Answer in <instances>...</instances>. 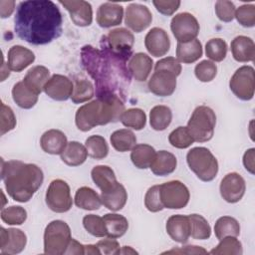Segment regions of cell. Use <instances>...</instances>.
<instances>
[{"mask_svg":"<svg viewBox=\"0 0 255 255\" xmlns=\"http://www.w3.org/2000/svg\"><path fill=\"white\" fill-rule=\"evenodd\" d=\"M129 57L113 52L102 38L101 48L86 45L81 50V61L96 85L98 99L119 97L125 101L131 75L127 66Z\"/></svg>","mask_w":255,"mask_h":255,"instance_id":"cell-1","label":"cell"},{"mask_svg":"<svg viewBox=\"0 0 255 255\" xmlns=\"http://www.w3.org/2000/svg\"><path fill=\"white\" fill-rule=\"evenodd\" d=\"M14 30L21 40L29 44L46 45L61 36L63 17L53 1H22L17 6Z\"/></svg>","mask_w":255,"mask_h":255,"instance_id":"cell-2","label":"cell"},{"mask_svg":"<svg viewBox=\"0 0 255 255\" xmlns=\"http://www.w3.org/2000/svg\"><path fill=\"white\" fill-rule=\"evenodd\" d=\"M1 177L8 195L15 201L28 202L44 180L42 169L34 163L2 159Z\"/></svg>","mask_w":255,"mask_h":255,"instance_id":"cell-3","label":"cell"},{"mask_svg":"<svg viewBox=\"0 0 255 255\" xmlns=\"http://www.w3.org/2000/svg\"><path fill=\"white\" fill-rule=\"evenodd\" d=\"M124 101L119 97L94 100L81 106L75 115V124L82 131H89L97 126H105L121 121L125 112Z\"/></svg>","mask_w":255,"mask_h":255,"instance_id":"cell-4","label":"cell"},{"mask_svg":"<svg viewBox=\"0 0 255 255\" xmlns=\"http://www.w3.org/2000/svg\"><path fill=\"white\" fill-rule=\"evenodd\" d=\"M186 161L191 171L202 181L213 180L218 172V161L206 147L196 146L186 154Z\"/></svg>","mask_w":255,"mask_h":255,"instance_id":"cell-5","label":"cell"},{"mask_svg":"<svg viewBox=\"0 0 255 255\" xmlns=\"http://www.w3.org/2000/svg\"><path fill=\"white\" fill-rule=\"evenodd\" d=\"M216 125V116L213 110L207 106H198L193 111L187 129L196 142H205L212 138Z\"/></svg>","mask_w":255,"mask_h":255,"instance_id":"cell-6","label":"cell"},{"mask_svg":"<svg viewBox=\"0 0 255 255\" xmlns=\"http://www.w3.org/2000/svg\"><path fill=\"white\" fill-rule=\"evenodd\" d=\"M71 239V229L65 221H51L44 231V253L48 255L65 254Z\"/></svg>","mask_w":255,"mask_h":255,"instance_id":"cell-7","label":"cell"},{"mask_svg":"<svg viewBox=\"0 0 255 255\" xmlns=\"http://www.w3.org/2000/svg\"><path fill=\"white\" fill-rule=\"evenodd\" d=\"M45 200L47 206L54 212L69 211L73 205L69 184L63 179L52 180L47 188Z\"/></svg>","mask_w":255,"mask_h":255,"instance_id":"cell-8","label":"cell"},{"mask_svg":"<svg viewBox=\"0 0 255 255\" xmlns=\"http://www.w3.org/2000/svg\"><path fill=\"white\" fill-rule=\"evenodd\" d=\"M159 192L163 207L168 209L183 208L190 199L188 188L179 180H170L160 184Z\"/></svg>","mask_w":255,"mask_h":255,"instance_id":"cell-9","label":"cell"},{"mask_svg":"<svg viewBox=\"0 0 255 255\" xmlns=\"http://www.w3.org/2000/svg\"><path fill=\"white\" fill-rule=\"evenodd\" d=\"M231 92L242 101H250L254 97L255 78L251 66H242L235 71L229 81Z\"/></svg>","mask_w":255,"mask_h":255,"instance_id":"cell-10","label":"cell"},{"mask_svg":"<svg viewBox=\"0 0 255 255\" xmlns=\"http://www.w3.org/2000/svg\"><path fill=\"white\" fill-rule=\"evenodd\" d=\"M199 29L197 19L188 12L176 14L170 22V30L177 43H186L196 39Z\"/></svg>","mask_w":255,"mask_h":255,"instance_id":"cell-11","label":"cell"},{"mask_svg":"<svg viewBox=\"0 0 255 255\" xmlns=\"http://www.w3.org/2000/svg\"><path fill=\"white\" fill-rule=\"evenodd\" d=\"M103 39L113 52L129 58L132 56L134 37L129 30L126 28H117L110 31L107 36L103 37Z\"/></svg>","mask_w":255,"mask_h":255,"instance_id":"cell-12","label":"cell"},{"mask_svg":"<svg viewBox=\"0 0 255 255\" xmlns=\"http://www.w3.org/2000/svg\"><path fill=\"white\" fill-rule=\"evenodd\" d=\"M221 197L228 203H236L242 199L246 190L244 178L237 172L227 173L220 182Z\"/></svg>","mask_w":255,"mask_h":255,"instance_id":"cell-13","label":"cell"},{"mask_svg":"<svg viewBox=\"0 0 255 255\" xmlns=\"http://www.w3.org/2000/svg\"><path fill=\"white\" fill-rule=\"evenodd\" d=\"M152 21L149 9L138 3H131L126 9L125 24L133 32L140 33L145 30Z\"/></svg>","mask_w":255,"mask_h":255,"instance_id":"cell-14","label":"cell"},{"mask_svg":"<svg viewBox=\"0 0 255 255\" xmlns=\"http://www.w3.org/2000/svg\"><path fill=\"white\" fill-rule=\"evenodd\" d=\"M176 77L166 70L154 71L147 84L149 92L158 97L171 96L176 89Z\"/></svg>","mask_w":255,"mask_h":255,"instance_id":"cell-15","label":"cell"},{"mask_svg":"<svg viewBox=\"0 0 255 255\" xmlns=\"http://www.w3.org/2000/svg\"><path fill=\"white\" fill-rule=\"evenodd\" d=\"M0 252L1 254H18L21 253L27 243V236L21 230L17 228L0 229Z\"/></svg>","mask_w":255,"mask_h":255,"instance_id":"cell-16","label":"cell"},{"mask_svg":"<svg viewBox=\"0 0 255 255\" xmlns=\"http://www.w3.org/2000/svg\"><path fill=\"white\" fill-rule=\"evenodd\" d=\"M74 83L66 76L54 74L44 87V93L55 101H67L73 93Z\"/></svg>","mask_w":255,"mask_h":255,"instance_id":"cell-17","label":"cell"},{"mask_svg":"<svg viewBox=\"0 0 255 255\" xmlns=\"http://www.w3.org/2000/svg\"><path fill=\"white\" fill-rule=\"evenodd\" d=\"M59 3L65 7L69 12L73 23L79 27L90 26L93 22V9L92 5L84 0H70L62 1Z\"/></svg>","mask_w":255,"mask_h":255,"instance_id":"cell-18","label":"cell"},{"mask_svg":"<svg viewBox=\"0 0 255 255\" xmlns=\"http://www.w3.org/2000/svg\"><path fill=\"white\" fill-rule=\"evenodd\" d=\"M144 46L151 56H164L170 49V40L168 34L161 28H151L145 35Z\"/></svg>","mask_w":255,"mask_h":255,"instance_id":"cell-19","label":"cell"},{"mask_svg":"<svg viewBox=\"0 0 255 255\" xmlns=\"http://www.w3.org/2000/svg\"><path fill=\"white\" fill-rule=\"evenodd\" d=\"M124 7L118 3L105 2L97 11V23L102 28H111L122 23Z\"/></svg>","mask_w":255,"mask_h":255,"instance_id":"cell-20","label":"cell"},{"mask_svg":"<svg viewBox=\"0 0 255 255\" xmlns=\"http://www.w3.org/2000/svg\"><path fill=\"white\" fill-rule=\"evenodd\" d=\"M165 228L169 237L175 242L184 244L190 237V221L188 215H171L166 221Z\"/></svg>","mask_w":255,"mask_h":255,"instance_id":"cell-21","label":"cell"},{"mask_svg":"<svg viewBox=\"0 0 255 255\" xmlns=\"http://www.w3.org/2000/svg\"><path fill=\"white\" fill-rule=\"evenodd\" d=\"M35 61V54L21 45L12 46L7 55V65L11 71L19 73Z\"/></svg>","mask_w":255,"mask_h":255,"instance_id":"cell-22","label":"cell"},{"mask_svg":"<svg viewBox=\"0 0 255 255\" xmlns=\"http://www.w3.org/2000/svg\"><path fill=\"white\" fill-rule=\"evenodd\" d=\"M68 140L66 134L59 129H48L40 138V145L43 151L49 154H61L67 146Z\"/></svg>","mask_w":255,"mask_h":255,"instance_id":"cell-23","label":"cell"},{"mask_svg":"<svg viewBox=\"0 0 255 255\" xmlns=\"http://www.w3.org/2000/svg\"><path fill=\"white\" fill-rule=\"evenodd\" d=\"M153 61L152 59L144 53H135L133 54L128 63V68L130 75L137 82H144L147 80L151 69Z\"/></svg>","mask_w":255,"mask_h":255,"instance_id":"cell-24","label":"cell"},{"mask_svg":"<svg viewBox=\"0 0 255 255\" xmlns=\"http://www.w3.org/2000/svg\"><path fill=\"white\" fill-rule=\"evenodd\" d=\"M231 53L235 61L240 63L253 62L255 58V44L250 37L237 36L231 42Z\"/></svg>","mask_w":255,"mask_h":255,"instance_id":"cell-25","label":"cell"},{"mask_svg":"<svg viewBox=\"0 0 255 255\" xmlns=\"http://www.w3.org/2000/svg\"><path fill=\"white\" fill-rule=\"evenodd\" d=\"M102 204L111 211H119L123 209L128 200V192L123 184L118 182L109 190L101 193Z\"/></svg>","mask_w":255,"mask_h":255,"instance_id":"cell-26","label":"cell"},{"mask_svg":"<svg viewBox=\"0 0 255 255\" xmlns=\"http://www.w3.org/2000/svg\"><path fill=\"white\" fill-rule=\"evenodd\" d=\"M176 165L177 159L173 153L166 150H159L156 151L149 168L154 175L166 176L175 170Z\"/></svg>","mask_w":255,"mask_h":255,"instance_id":"cell-27","label":"cell"},{"mask_svg":"<svg viewBox=\"0 0 255 255\" xmlns=\"http://www.w3.org/2000/svg\"><path fill=\"white\" fill-rule=\"evenodd\" d=\"M49 79H50L49 69L46 68L45 66L38 65L31 68L27 72V74L23 79V82L31 91H33L37 95H40L43 92L44 87L46 83L49 81Z\"/></svg>","mask_w":255,"mask_h":255,"instance_id":"cell-28","label":"cell"},{"mask_svg":"<svg viewBox=\"0 0 255 255\" xmlns=\"http://www.w3.org/2000/svg\"><path fill=\"white\" fill-rule=\"evenodd\" d=\"M202 54V45L197 39L186 43H177L176 59L179 61V63L192 64L201 58Z\"/></svg>","mask_w":255,"mask_h":255,"instance_id":"cell-29","label":"cell"},{"mask_svg":"<svg viewBox=\"0 0 255 255\" xmlns=\"http://www.w3.org/2000/svg\"><path fill=\"white\" fill-rule=\"evenodd\" d=\"M61 159L64 163L69 166H79L83 164L88 156L87 148L84 144L79 141H69L67 146L60 154Z\"/></svg>","mask_w":255,"mask_h":255,"instance_id":"cell-30","label":"cell"},{"mask_svg":"<svg viewBox=\"0 0 255 255\" xmlns=\"http://www.w3.org/2000/svg\"><path fill=\"white\" fill-rule=\"evenodd\" d=\"M75 204L84 210H98L102 206L101 196L91 187L82 186L75 193Z\"/></svg>","mask_w":255,"mask_h":255,"instance_id":"cell-31","label":"cell"},{"mask_svg":"<svg viewBox=\"0 0 255 255\" xmlns=\"http://www.w3.org/2000/svg\"><path fill=\"white\" fill-rule=\"evenodd\" d=\"M38 97L36 93L31 91L23 81L16 83L12 89V98L18 107L21 109H32L38 102Z\"/></svg>","mask_w":255,"mask_h":255,"instance_id":"cell-32","label":"cell"},{"mask_svg":"<svg viewBox=\"0 0 255 255\" xmlns=\"http://www.w3.org/2000/svg\"><path fill=\"white\" fill-rule=\"evenodd\" d=\"M155 149L146 143L135 144L130 152V159L133 165L139 169L149 168L155 156Z\"/></svg>","mask_w":255,"mask_h":255,"instance_id":"cell-33","label":"cell"},{"mask_svg":"<svg viewBox=\"0 0 255 255\" xmlns=\"http://www.w3.org/2000/svg\"><path fill=\"white\" fill-rule=\"evenodd\" d=\"M107 230V236L110 238H120L126 234L128 229V219L118 213H108L103 217Z\"/></svg>","mask_w":255,"mask_h":255,"instance_id":"cell-34","label":"cell"},{"mask_svg":"<svg viewBox=\"0 0 255 255\" xmlns=\"http://www.w3.org/2000/svg\"><path fill=\"white\" fill-rule=\"evenodd\" d=\"M91 176L95 184L102 191L109 190L118 183L114 170L108 165L95 166L91 171Z\"/></svg>","mask_w":255,"mask_h":255,"instance_id":"cell-35","label":"cell"},{"mask_svg":"<svg viewBox=\"0 0 255 255\" xmlns=\"http://www.w3.org/2000/svg\"><path fill=\"white\" fill-rule=\"evenodd\" d=\"M113 147L120 152H126L132 149L136 143V137L134 133L128 129L122 128L115 130L110 137Z\"/></svg>","mask_w":255,"mask_h":255,"instance_id":"cell-36","label":"cell"},{"mask_svg":"<svg viewBox=\"0 0 255 255\" xmlns=\"http://www.w3.org/2000/svg\"><path fill=\"white\" fill-rule=\"evenodd\" d=\"M172 112L166 106H155L149 113V124L154 130H164L171 123Z\"/></svg>","mask_w":255,"mask_h":255,"instance_id":"cell-37","label":"cell"},{"mask_svg":"<svg viewBox=\"0 0 255 255\" xmlns=\"http://www.w3.org/2000/svg\"><path fill=\"white\" fill-rule=\"evenodd\" d=\"M214 233L218 240L227 236L237 237L240 234L239 222L234 217L222 216L215 222Z\"/></svg>","mask_w":255,"mask_h":255,"instance_id":"cell-38","label":"cell"},{"mask_svg":"<svg viewBox=\"0 0 255 255\" xmlns=\"http://www.w3.org/2000/svg\"><path fill=\"white\" fill-rule=\"evenodd\" d=\"M190 236L193 239L205 240L211 236V227L208 221L200 214H189Z\"/></svg>","mask_w":255,"mask_h":255,"instance_id":"cell-39","label":"cell"},{"mask_svg":"<svg viewBox=\"0 0 255 255\" xmlns=\"http://www.w3.org/2000/svg\"><path fill=\"white\" fill-rule=\"evenodd\" d=\"M95 95V88L89 80L78 79L74 81L71 100L74 104H82L90 101Z\"/></svg>","mask_w":255,"mask_h":255,"instance_id":"cell-40","label":"cell"},{"mask_svg":"<svg viewBox=\"0 0 255 255\" xmlns=\"http://www.w3.org/2000/svg\"><path fill=\"white\" fill-rule=\"evenodd\" d=\"M85 146L88 154L95 159H104L109 153V145L105 137L99 134H94L86 139Z\"/></svg>","mask_w":255,"mask_h":255,"instance_id":"cell-41","label":"cell"},{"mask_svg":"<svg viewBox=\"0 0 255 255\" xmlns=\"http://www.w3.org/2000/svg\"><path fill=\"white\" fill-rule=\"evenodd\" d=\"M122 124L135 130H140L145 127L146 124V115L145 113L138 108H131L126 110L121 117Z\"/></svg>","mask_w":255,"mask_h":255,"instance_id":"cell-42","label":"cell"},{"mask_svg":"<svg viewBox=\"0 0 255 255\" xmlns=\"http://www.w3.org/2000/svg\"><path fill=\"white\" fill-rule=\"evenodd\" d=\"M210 254H227V255H241L243 253L241 242L233 236H227L220 240L218 245L213 248Z\"/></svg>","mask_w":255,"mask_h":255,"instance_id":"cell-43","label":"cell"},{"mask_svg":"<svg viewBox=\"0 0 255 255\" xmlns=\"http://www.w3.org/2000/svg\"><path fill=\"white\" fill-rule=\"evenodd\" d=\"M205 54L214 62L223 61L227 55L226 42L221 38L210 39L205 45Z\"/></svg>","mask_w":255,"mask_h":255,"instance_id":"cell-44","label":"cell"},{"mask_svg":"<svg viewBox=\"0 0 255 255\" xmlns=\"http://www.w3.org/2000/svg\"><path fill=\"white\" fill-rule=\"evenodd\" d=\"M1 219L8 225H21L27 219V211L23 207L15 205L2 208Z\"/></svg>","mask_w":255,"mask_h":255,"instance_id":"cell-45","label":"cell"},{"mask_svg":"<svg viewBox=\"0 0 255 255\" xmlns=\"http://www.w3.org/2000/svg\"><path fill=\"white\" fill-rule=\"evenodd\" d=\"M168 141L173 147L180 149L187 148L194 142L186 127H178L173 129L168 135Z\"/></svg>","mask_w":255,"mask_h":255,"instance_id":"cell-46","label":"cell"},{"mask_svg":"<svg viewBox=\"0 0 255 255\" xmlns=\"http://www.w3.org/2000/svg\"><path fill=\"white\" fill-rule=\"evenodd\" d=\"M84 228L95 237L107 236V230L103 217L95 214H88L83 218Z\"/></svg>","mask_w":255,"mask_h":255,"instance_id":"cell-47","label":"cell"},{"mask_svg":"<svg viewBox=\"0 0 255 255\" xmlns=\"http://www.w3.org/2000/svg\"><path fill=\"white\" fill-rule=\"evenodd\" d=\"M194 74L200 82H211L217 75V66L212 61L203 60L195 66Z\"/></svg>","mask_w":255,"mask_h":255,"instance_id":"cell-48","label":"cell"},{"mask_svg":"<svg viewBox=\"0 0 255 255\" xmlns=\"http://www.w3.org/2000/svg\"><path fill=\"white\" fill-rule=\"evenodd\" d=\"M238 23L246 28L254 27L255 25V5L244 4L235 11V17Z\"/></svg>","mask_w":255,"mask_h":255,"instance_id":"cell-49","label":"cell"},{"mask_svg":"<svg viewBox=\"0 0 255 255\" xmlns=\"http://www.w3.org/2000/svg\"><path fill=\"white\" fill-rule=\"evenodd\" d=\"M144 206L150 212H158L164 208L160 199L159 185H153L147 189L144 196Z\"/></svg>","mask_w":255,"mask_h":255,"instance_id":"cell-50","label":"cell"},{"mask_svg":"<svg viewBox=\"0 0 255 255\" xmlns=\"http://www.w3.org/2000/svg\"><path fill=\"white\" fill-rule=\"evenodd\" d=\"M235 5L231 1L218 0L215 3V13L222 22H231L235 17Z\"/></svg>","mask_w":255,"mask_h":255,"instance_id":"cell-51","label":"cell"},{"mask_svg":"<svg viewBox=\"0 0 255 255\" xmlns=\"http://www.w3.org/2000/svg\"><path fill=\"white\" fill-rule=\"evenodd\" d=\"M16 117L13 110L6 106L4 103H1V126H0V134L4 135L6 132L12 130L16 127Z\"/></svg>","mask_w":255,"mask_h":255,"instance_id":"cell-52","label":"cell"},{"mask_svg":"<svg viewBox=\"0 0 255 255\" xmlns=\"http://www.w3.org/2000/svg\"><path fill=\"white\" fill-rule=\"evenodd\" d=\"M156 70H166L172 72L176 76L181 73V65L179 61L174 57H166L158 60L154 66V71Z\"/></svg>","mask_w":255,"mask_h":255,"instance_id":"cell-53","label":"cell"},{"mask_svg":"<svg viewBox=\"0 0 255 255\" xmlns=\"http://www.w3.org/2000/svg\"><path fill=\"white\" fill-rule=\"evenodd\" d=\"M180 1L178 0H154L152 1V4L156 8V10L165 16H170L172 15L180 6Z\"/></svg>","mask_w":255,"mask_h":255,"instance_id":"cell-54","label":"cell"},{"mask_svg":"<svg viewBox=\"0 0 255 255\" xmlns=\"http://www.w3.org/2000/svg\"><path fill=\"white\" fill-rule=\"evenodd\" d=\"M97 246L101 252V254L105 255H117L118 251L120 250V244L115 238H106L100 240L97 243Z\"/></svg>","mask_w":255,"mask_h":255,"instance_id":"cell-55","label":"cell"},{"mask_svg":"<svg viewBox=\"0 0 255 255\" xmlns=\"http://www.w3.org/2000/svg\"><path fill=\"white\" fill-rule=\"evenodd\" d=\"M254 158H255V148L252 147L247 149L243 155V164L246 170L249 171L251 174L255 173Z\"/></svg>","mask_w":255,"mask_h":255,"instance_id":"cell-56","label":"cell"},{"mask_svg":"<svg viewBox=\"0 0 255 255\" xmlns=\"http://www.w3.org/2000/svg\"><path fill=\"white\" fill-rule=\"evenodd\" d=\"M164 253H180V254H206L207 251L203 249L200 246H195V245H188V246H183L178 249H172L169 251H166Z\"/></svg>","mask_w":255,"mask_h":255,"instance_id":"cell-57","label":"cell"},{"mask_svg":"<svg viewBox=\"0 0 255 255\" xmlns=\"http://www.w3.org/2000/svg\"><path fill=\"white\" fill-rule=\"evenodd\" d=\"M14 9H15V2L14 1H5V0L0 1V15H1V18L5 19V18L11 16Z\"/></svg>","mask_w":255,"mask_h":255,"instance_id":"cell-58","label":"cell"},{"mask_svg":"<svg viewBox=\"0 0 255 255\" xmlns=\"http://www.w3.org/2000/svg\"><path fill=\"white\" fill-rule=\"evenodd\" d=\"M65 254H85V245L72 238Z\"/></svg>","mask_w":255,"mask_h":255,"instance_id":"cell-59","label":"cell"},{"mask_svg":"<svg viewBox=\"0 0 255 255\" xmlns=\"http://www.w3.org/2000/svg\"><path fill=\"white\" fill-rule=\"evenodd\" d=\"M85 254H101V252L97 244L95 245L89 244V245H85Z\"/></svg>","mask_w":255,"mask_h":255,"instance_id":"cell-60","label":"cell"},{"mask_svg":"<svg viewBox=\"0 0 255 255\" xmlns=\"http://www.w3.org/2000/svg\"><path fill=\"white\" fill-rule=\"evenodd\" d=\"M117 254H137V252L129 246H124V247L120 248V250L118 251Z\"/></svg>","mask_w":255,"mask_h":255,"instance_id":"cell-61","label":"cell"},{"mask_svg":"<svg viewBox=\"0 0 255 255\" xmlns=\"http://www.w3.org/2000/svg\"><path fill=\"white\" fill-rule=\"evenodd\" d=\"M2 197H3V203H2V208H4V204H5V202H6V198H5V195H4V193L2 192Z\"/></svg>","mask_w":255,"mask_h":255,"instance_id":"cell-62","label":"cell"}]
</instances>
